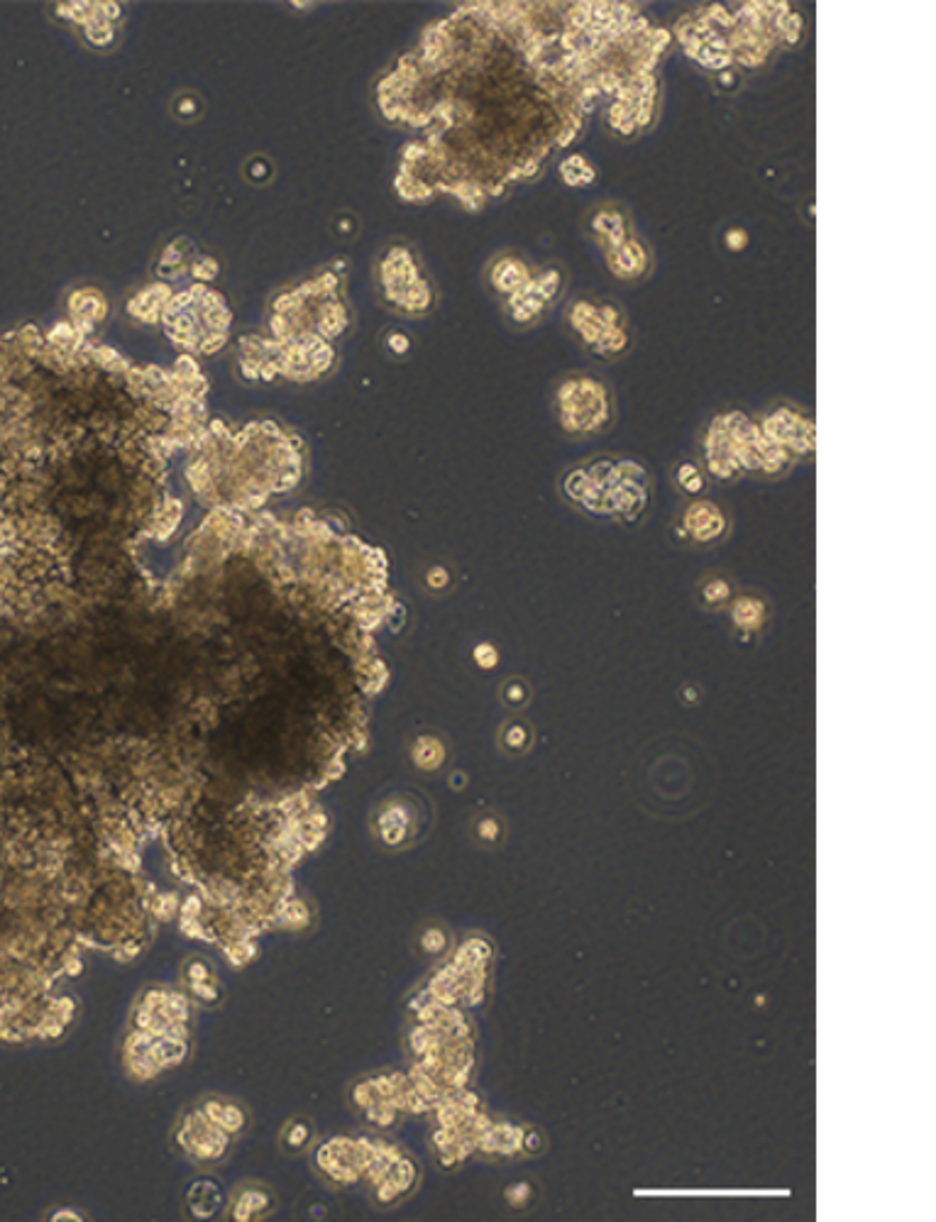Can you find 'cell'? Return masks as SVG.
Segmentation results:
<instances>
[{"instance_id": "obj_1", "label": "cell", "mask_w": 936, "mask_h": 1222, "mask_svg": "<svg viewBox=\"0 0 936 1222\" xmlns=\"http://www.w3.org/2000/svg\"><path fill=\"white\" fill-rule=\"evenodd\" d=\"M553 411L557 425L570 438H592L611 425V389L594 374H567L555 387Z\"/></svg>"}, {"instance_id": "obj_2", "label": "cell", "mask_w": 936, "mask_h": 1222, "mask_svg": "<svg viewBox=\"0 0 936 1222\" xmlns=\"http://www.w3.org/2000/svg\"><path fill=\"white\" fill-rule=\"evenodd\" d=\"M565 316L575 340L599 360H619L631 347L628 318L611 301L575 296Z\"/></svg>"}, {"instance_id": "obj_3", "label": "cell", "mask_w": 936, "mask_h": 1222, "mask_svg": "<svg viewBox=\"0 0 936 1222\" xmlns=\"http://www.w3.org/2000/svg\"><path fill=\"white\" fill-rule=\"evenodd\" d=\"M758 428H761V433L768 441L785 448L792 458H799L805 452H815V424L799 408H772L771 414H765Z\"/></svg>"}, {"instance_id": "obj_4", "label": "cell", "mask_w": 936, "mask_h": 1222, "mask_svg": "<svg viewBox=\"0 0 936 1222\" xmlns=\"http://www.w3.org/2000/svg\"><path fill=\"white\" fill-rule=\"evenodd\" d=\"M384 284L389 289L391 301H397L406 311H425L431 306V294L425 281L418 274L416 264L408 252L394 250L384 267Z\"/></svg>"}, {"instance_id": "obj_5", "label": "cell", "mask_w": 936, "mask_h": 1222, "mask_svg": "<svg viewBox=\"0 0 936 1222\" xmlns=\"http://www.w3.org/2000/svg\"><path fill=\"white\" fill-rule=\"evenodd\" d=\"M682 529L687 538L700 546H714L727 536L728 519L719 504L711 499H694L682 512Z\"/></svg>"}, {"instance_id": "obj_6", "label": "cell", "mask_w": 936, "mask_h": 1222, "mask_svg": "<svg viewBox=\"0 0 936 1222\" xmlns=\"http://www.w3.org/2000/svg\"><path fill=\"white\" fill-rule=\"evenodd\" d=\"M604 260H607V269L619 281H638L648 274L650 264H653L650 247L633 233L624 243L604 250Z\"/></svg>"}, {"instance_id": "obj_7", "label": "cell", "mask_w": 936, "mask_h": 1222, "mask_svg": "<svg viewBox=\"0 0 936 1222\" xmlns=\"http://www.w3.org/2000/svg\"><path fill=\"white\" fill-rule=\"evenodd\" d=\"M533 269L536 267L526 257H521L516 252H504L489 267V284L496 296L509 299L533 277Z\"/></svg>"}, {"instance_id": "obj_8", "label": "cell", "mask_w": 936, "mask_h": 1222, "mask_svg": "<svg viewBox=\"0 0 936 1222\" xmlns=\"http://www.w3.org/2000/svg\"><path fill=\"white\" fill-rule=\"evenodd\" d=\"M590 233L592 237H594V243H597L602 250H609V247H616L619 243H624L633 230L631 220H628V216H626V210L621 209V206L604 203V206L594 209V213L590 216Z\"/></svg>"}, {"instance_id": "obj_9", "label": "cell", "mask_w": 936, "mask_h": 1222, "mask_svg": "<svg viewBox=\"0 0 936 1222\" xmlns=\"http://www.w3.org/2000/svg\"><path fill=\"white\" fill-rule=\"evenodd\" d=\"M550 308H553V306L548 304L546 299L538 294V289L533 287L530 279L516 291V294H512L509 299H504V313H506V318H509L516 328L536 326V323L543 321V316H546Z\"/></svg>"}, {"instance_id": "obj_10", "label": "cell", "mask_w": 936, "mask_h": 1222, "mask_svg": "<svg viewBox=\"0 0 936 1222\" xmlns=\"http://www.w3.org/2000/svg\"><path fill=\"white\" fill-rule=\"evenodd\" d=\"M411 809L404 802H391L377 816V832L387 846H401L411 836Z\"/></svg>"}, {"instance_id": "obj_11", "label": "cell", "mask_w": 936, "mask_h": 1222, "mask_svg": "<svg viewBox=\"0 0 936 1222\" xmlns=\"http://www.w3.org/2000/svg\"><path fill=\"white\" fill-rule=\"evenodd\" d=\"M557 179L567 186V189H587V186H594L599 179L597 166L592 159H587L580 152L575 155L565 156L557 162Z\"/></svg>"}, {"instance_id": "obj_12", "label": "cell", "mask_w": 936, "mask_h": 1222, "mask_svg": "<svg viewBox=\"0 0 936 1222\" xmlns=\"http://www.w3.org/2000/svg\"><path fill=\"white\" fill-rule=\"evenodd\" d=\"M731 619H734V626L738 631H761L768 619V611H765V602L758 597H741L736 599V604L731 607Z\"/></svg>"}, {"instance_id": "obj_13", "label": "cell", "mask_w": 936, "mask_h": 1222, "mask_svg": "<svg viewBox=\"0 0 936 1222\" xmlns=\"http://www.w3.org/2000/svg\"><path fill=\"white\" fill-rule=\"evenodd\" d=\"M411 761L416 763L418 771H438L442 763H445V745H442L441 738L431 736H418L414 741V748H411Z\"/></svg>"}, {"instance_id": "obj_14", "label": "cell", "mask_w": 936, "mask_h": 1222, "mask_svg": "<svg viewBox=\"0 0 936 1222\" xmlns=\"http://www.w3.org/2000/svg\"><path fill=\"white\" fill-rule=\"evenodd\" d=\"M734 597V584L721 577V575H711L707 580H702L700 584V602L702 607L707 609H721L727 607L728 602Z\"/></svg>"}, {"instance_id": "obj_15", "label": "cell", "mask_w": 936, "mask_h": 1222, "mask_svg": "<svg viewBox=\"0 0 936 1222\" xmlns=\"http://www.w3.org/2000/svg\"><path fill=\"white\" fill-rule=\"evenodd\" d=\"M675 485L690 496L702 495L704 486H707V477H704V469L692 462V459H682L680 465L675 468Z\"/></svg>"}, {"instance_id": "obj_16", "label": "cell", "mask_w": 936, "mask_h": 1222, "mask_svg": "<svg viewBox=\"0 0 936 1222\" xmlns=\"http://www.w3.org/2000/svg\"><path fill=\"white\" fill-rule=\"evenodd\" d=\"M499 741H502L504 751H509V754H523V751H529L530 741H533V731H530L529 724H523V721H509V724H504Z\"/></svg>"}, {"instance_id": "obj_17", "label": "cell", "mask_w": 936, "mask_h": 1222, "mask_svg": "<svg viewBox=\"0 0 936 1222\" xmlns=\"http://www.w3.org/2000/svg\"><path fill=\"white\" fill-rule=\"evenodd\" d=\"M269 1205H272V1200H269L267 1193H262L257 1188H247L235 1203V1220H252L257 1213L267 1210Z\"/></svg>"}, {"instance_id": "obj_18", "label": "cell", "mask_w": 936, "mask_h": 1222, "mask_svg": "<svg viewBox=\"0 0 936 1222\" xmlns=\"http://www.w3.org/2000/svg\"><path fill=\"white\" fill-rule=\"evenodd\" d=\"M311 1135H313L311 1122H306V1119H294V1122L287 1127V1132H284V1145H287L289 1152H301V1149L308 1146V1142H311Z\"/></svg>"}, {"instance_id": "obj_19", "label": "cell", "mask_w": 936, "mask_h": 1222, "mask_svg": "<svg viewBox=\"0 0 936 1222\" xmlns=\"http://www.w3.org/2000/svg\"><path fill=\"white\" fill-rule=\"evenodd\" d=\"M529 697H530V687L526 685V682H523L521 677H512V680H506V682H504L502 700H504V704H506V707H513V709H519V707H523V704L529 702Z\"/></svg>"}, {"instance_id": "obj_20", "label": "cell", "mask_w": 936, "mask_h": 1222, "mask_svg": "<svg viewBox=\"0 0 936 1222\" xmlns=\"http://www.w3.org/2000/svg\"><path fill=\"white\" fill-rule=\"evenodd\" d=\"M721 245H724V250L731 252V254H741V252L751 245V235H748L745 227L728 226L727 230H724V235H721Z\"/></svg>"}, {"instance_id": "obj_21", "label": "cell", "mask_w": 936, "mask_h": 1222, "mask_svg": "<svg viewBox=\"0 0 936 1222\" xmlns=\"http://www.w3.org/2000/svg\"><path fill=\"white\" fill-rule=\"evenodd\" d=\"M472 660L479 670H495L499 665V650L495 643L482 641L472 648Z\"/></svg>"}, {"instance_id": "obj_22", "label": "cell", "mask_w": 936, "mask_h": 1222, "mask_svg": "<svg viewBox=\"0 0 936 1222\" xmlns=\"http://www.w3.org/2000/svg\"><path fill=\"white\" fill-rule=\"evenodd\" d=\"M475 832H477V839L482 843H496L499 836H502V822L495 815H485L475 826Z\"/></svg>"}, {"instance_id": "obj_23", "label": "cell", "mask_w": 936, "mask_h": 1222, "mask_svg": "<svg viewBox=\"0 0 936 1222\" xmlns=\"http://www.w3.org/2000/svg\"><path fill=\"white\" fill-rule=\"evenodd\" d=\"M425 584H428V590L442 592L448 584H450V573H448L445 567H441V565H435V567H431V570L425 573Z\"/></svg>"}, {"instance_id": "obj_24", "label": "cell", "mask_w": 936, "mask_h": 1222, "mask_svg": "<svg viewBox=\"0 0 936 1222\" xmlns=\"http://www.w3.org/2000/svg\"><path fill=\"white\" fill-rule=\"evenodd\" d=\"M209 976H210V971H209V966H206V961H192V963H189V968H186V978H189V983H192V986H201V983H206V980H209Z\"/></svg>"}, {"instance_id": "obj_25", "label": "cell", "mask_w": 936, "mask_h": 1222, "mask_svg": "<svg viewBox=\"0 0 936 1222\" xmlns=\"http://www.w3.org/2000/svg\"><path fill=\"white\" fill-rule=\"evenodd\" d=\"M442 946H445V939H442V934L438 932V929H433V932H425V936H423L425 951H433V954H438Z\"/></svg>"}, {"instance_id": "obj_26", "label": "cell", "mask_w": 936, "mask_h": 1222, "mask_svg": "<svg viewBox=\"0 0 936 1222\" xmlns=\"http://www.w3.org/2000/svg\"><path fill=\"white\" fill-rule=\"evenodd\" d=\"M408 345H411V343H408V338L404 333H391L389 335V347L397 352V355H404L408 350Z\"/></svg>"}]
</instances>
